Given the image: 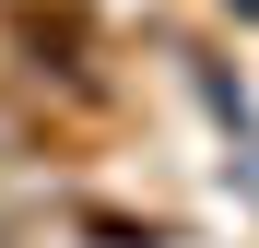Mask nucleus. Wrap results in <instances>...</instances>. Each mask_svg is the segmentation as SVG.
Instances as JSON below:
<instances>
[{"label": "nucleus", "mask_w": 259, "mask_h": 248, "mask_svg": "<svg viewBox=\"0 0 259 248\" xmlns=\"http://www.w3.org/2000/svg\"><path fill=\"white\" fill-rule=\"evenodd\" d=\"M12 48H24V83H59V95H106V71H95V36H82L71 12H12Z\"/></svg>", "instance_id": "nucleus-1"}, {"label": "nucleus", "mask_w": 259, "mask_h": 248, "mask_svg": "<svg viewBox=\"0 0 259 248\" xmlns=\"http://www.w3.org/2000/svg\"><path fill=\"white\" fill-rule=\"evenodd\" d=\"M236 178H247V189H259V130H236Z\"/></svg>", "instance_id": "nucleus-2"}, {"label": "nucleus", "mask_w": 259, "mask_h": 248, "mask_svg": "<svg viewBox=\"0 0 259 248\" xmlns=\"http://www.w3.org/2000/svg\"><path fill=\"white\" fill-rule=\"evenodd\" d=\"M0 248H12V213H0Z\"/></svg>", "instance_id": "nucleus-3"}]
</instances>
